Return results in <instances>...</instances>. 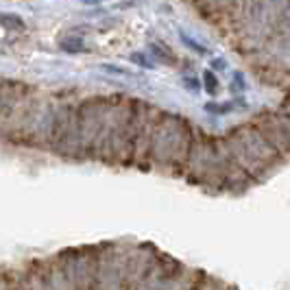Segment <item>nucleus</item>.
<instances>
[{
  "instance_id": "nucleus-1",
  "label": "nucleus",
  "mask_w": 290,
  "mask_h": 290,
  "mask_svg": "<svg viewBox=\"0 0 290 290\" xmlns=\"http://www.w3.org/2000/svg\"><path fill=\"white\" fill-rule=\"evenodd\" d=\"M192 129L194 122L181 116V114L162 112L160 124H157L151 142L149 153L151 171L183 179L190 144H192Z\"/></svg>"
},
{
  "instance_id": "nucleus-2",
  "label": "nucleus",
  "mask_w": 290,
  "mask_h": 290,
  "mask_svg": "<svg viewBox=\"0 0 290 290\" xmlns=\"http://www.w3.org/2000/svg\"><path fill=\"white\" fill-rule=\"evenodd\" d=\"M249 122L255 127V131L264 138V142L273 151H277L282 157L288 160L290 151V124H288V105L282 103V109H264L255 116L249 118Z\"/></svg>"
},
{
  "instance_id": "nucleus-3",
  "label": "nucleus",
  "mask_w": 290,
  "mask_h": 290,
  "mask_svg": "<svg viewBox=\"0 0 290 290\" xmlns=\"http://www.w3.org/2000/svg\"><path fill=\"white\" fill-rule=\"evenodd\" d=\"M205 79H207V85H210V90H214V87H216V79H214V74L207 72V74H205Z\"/></svg>"
}]
</instances>
